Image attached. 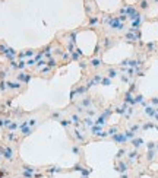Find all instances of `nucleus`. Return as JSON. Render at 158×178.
<instances>
[{"instance_id": "nucleus-1", "label": "nucleus", "mask_w": 158, "mask_h": 178, "mask_svg": "<svg viewBox=\"0 0 158 178\" xmlns=\"http://www.w3.org/2000/svg\"><path fill=\"white\" fill-rule=\"evenodd\" d=\"M2 153H3L4 159L13 161V149H12V148H4L3 150H2Z\"/></svg>"}, {"instance_id": "nucleus-2", "label": "nucleus", "mask_w": 158, "mask_h": 178, "mask_svg": "<svg viewBox=\"0 0 158 178\" xmlns=\"http://www.w3.org/2000/svg\"><path fill=\"white\" fill-rule=\"evenodd\" d=\"M127 168H129V165L126 162H121V161L116 165V171H119L120 174H126V172H127Z\"/></svg>"}, {"instance_id": "nucleus-3", "label": "nucleus", "mask_w": 158, "mask_h": 178, "mask_svg": "<svg viewBox=\"0 0 158 178\" xmlns=\"http://www.w3.org/2000/svg\"><path fill=\"white\" fill-rule=\"evenodd\" d=\"M24 171H25V172H31V174H35L37 171H40V168L30 167V165H24Z\"/></svg>"}, {"instance_id": "nucleus-4", "label": "nucleus", "mask_w": 158, "mask_h": 178, "mask_svg": "<svg viewBox=\"0 0 158 178\" xmlns=\"http://www.w3.org/2000/svg\"><path fill=\"white\" fill-rule=\"evenodd\" d=\"M91 66L94 67V69H98L100 66H101V60H98V59H94L91 61Z\"/></svg>"}, {"instance_id": "nucleus-5", "label": "nucleus", "mask_w": 158, "mask_h": 178, "mask_svg": "<svg viewBox=\"0 0 158 178\" xmlns=\"http://www.w3.org/2000/svg\"><path fill=\"white\" fill-rule=\"evenodd\" d=\"M47 172H48V174H53V172H62V169L57 168V167H51V168H48V169H47Z\"/></svg>"}, {"instance_id": "nucleus-6", "label": "nucleus", "mask_w": 158, "mask_h": 178, "mask_svg": "<svg viewBox=\"0 0 158 178\" xmlns=\"http://www.w3.org/2000/svg\"><path fill=\"white\" fill-rule=\"evenodd\" d=\"M75 133H76V134H75V136H76V139H78V140H79V142H84V140H85L84 134H82L81 131H78V130H76V131H75Z\"/></svg>"}, {"instance_id": "nucleus-7", "label": "nucleus", "mask_w": 158, "mask_h": 178, "mask_svg": "<svg viewBox=\"0 0 158 178\" xmlns=\"http://www.w3.org/2000/svg\"><path fill=\"white\" fill-rule=\"evenodd\" d=\"M145 112H147V114L149 115V117H154V115H155V111H154V108H151V107H148L147 110H145Z\"/></svg>"}, {"instance_id": "nucleus-8", "label": "nucleus", "mask_w": 158, "mask_h": 178, "mask_svg": "<svg viewBox=\"0 0 158 178\" xmlns=\"http://www.w3.org/2000/svg\"><path fill=\"white\" fill-rule=\"evenodd\" d=\"M107 74H108V78H116V76H117V72L113 70V69H110V70L107 72Z\"/></svg>"}, {"instance_id": "nucleus-9", "label": "nucleus", "mask_w": 158, "mask_h": 178, "mask_svg": "<svg viewBox=\"0 0 158 178\" xmlns=\"http://www.w3.org/2000/svg\"><path fill=\"white\" fill-rule=\"evenodd\" d=\"M142 143H143V142L141 140V139H136V140H133V146H135V148H139Z\"/></svg>"}, {"instance_id": "nucleus-10", "label": "nucleus", "mask_w": 158, "mask_h": 178, "mask_svg": "<svg viewBox=\"0 0 158 178\" xmlns=\"http://www.w3.org/2000/svg\"><path fill=\"white\" fill-rule=\"evenodd\" d=\"M22 177H24V178H34V174H31V172H25V171H24V172H22Z\"/></svg>"}, {"instance_id": "nucleus-11", "label": "nucleus", "mask_w": 158, "mask_h": 178, "mask_svg": "<svg viewBox=\"0 0 158 178\" xmlns=\"http://www.w3.org/2000/svg\"><path fill=\"white\" fill-rule=\"evenodd\" d=\"M73 171H81V172H82V171H84V168H82L81 163H78V165H75V167H73Z\"/></svg>"}, {"instance_id": "nucleus-12", "label": "nucleus", "mask_w": 158, "mask_h": 178, "mask_svg": "<svg viewBox=\"0 0 158 178\" xmlns=\"http://www.w3.org/2000/svg\"><path fill=\"white\" fill-rule=\"evenodd\" d=\"M136 158V152H132V153H129V161H133Z\"/></svg>"}, {"instance_id": "nucleus-13", "label": "nucleus", "mask_w": 158, "mask_h": 178, "mask_svg": "<svg viewBox=\"0 0 158 178\" xmlns=\"http://www.w3.org/2000/svg\"><path fill=\"white\" fill-rule=\"evenodd\" d=\"M85 124H86V126H92L94 123H92V120H91V118H85Z\"/></svg>"}, {"instance_id": "nucleus-14", "label": "nucleus", "mask_w": 158, "mask_h": 178, "mask_svg": "<svg viewBox=\"0 0 158 178\" xmlns=\"http://www.w3.org/2000/svg\"><path fill=\"white\" fill-rule=\"evenodd\" d=\"M116 131H117V127H113V129L108 130V134H116Z\"/></svg>"}, {"instance_id": "nucleus-15", "label": "nucleus", "mask_w": 158, "mask_h": 178, "mask_svg": "<svg viewBox=\"0 0 158 178\" xmlns=\"http://www.w3.org/2000/svg\"><path fill=\"white\" fill-rule=\"evenodd\" d=\"M72 150H73V153H76V155H78V153H79V152H81V150H79V148H78L76 145H75L73 148H72Z\"/></svg>"}, {"instance_id": "nucleus-16", "label": "nucleus", "mask_w": 158, "mask_h": 178, "mask_svg": "<svg viewBox=\"0 0 158 178\" xmlns=\"http://www.w3.org/2000/svg\"><path fill=\"white\" fill-rule=\"evenodd\" d=\"M25 56H28V57H31V56H34V51L32 50H28V51L25 53Z\"/></svg>"}, {"instance_id": "nucleus-17", "label": "nucleus", "mask_w": 158, "mask_h": 178, "mask_svg": "<svg viewBox=\"0 0 158 178\" xmlns=\"http://www.w3.org/2000/svg\"><path fill=\"white\" fill-rule=\"evenodd\" d=\"M103 85H110V79H103Z\"/></svg>"}, {"instance_id": "nucleus-18", "label": "nucleus", "mask_w": 158, "mask_h": 178, "mask_svg": "<svg viewBox=\"0 0 158 178\" xmlns=\"http://www.w3.org/2000/svg\"><path fill=\"white\" fill-rule=\"evenodd\" d=\"M123 153H125V150H120V152L117 153V158H119V159H120V158H121V155H123Z\"/></svg>"}, {"instance_id": "nucleus-19", "label": "nucleus", "mask_w": 158, "mask_h": 178, "mask_svg": "<svg viewBox=\"0 0 158 178\" xmlns=\"http://www.w3.org/2000/svg\"><path fill=\"white\" fill-rule=\"evenodd\" d=\"M34 63H35V61H34V60H28V63H26V64H28V66H32Z\"/></svg>"}, {"instance_id": "nucleus-20", "label": "nucleus", "mask_w": 158, "mask_h": 178, "mask_svg": "<svg viewBox=\"0 0 158 178\" xmlns=\"http://www.w3.org/2000/svg\"><path fill=\"white\" fill-rule=\"evenodd\" d=\"M148 149H154V143H148Z\"/></svg>"}, {"instance_id": "nucleus-21", "label": "nucleus", "mask_w": 158, "mask_h": 178, "mask_svg": "<svg viewBox=\"0 0 158 178\" xmlns=\"http://www.w3.org/2000/svg\"><path fill=\"white\" fill-rule=\"evenodd\" d=\"M120 178H129V175H127V174H121Z\"/></svg>"}, {"instance_id": "nucleus-22", "label": "nucleus", "mask_w": 158, "mask_h": 178, "mask_svg": "<svg viewBox=\"0 0 158 178\" xmlns=\"http://www.w3.org/2000/svg\"><path fill=\"white\" fill-rule=\"evenodd\" d=\"M152 104H158V98H154V99H152Z\"/></svg>"}, {"instance_id": "nucleus-23", "label": "nucleus", "mask_w": 158, "mask_h": 178, "mask_svg": "<svg viewBox=\"0 0 158 178\" xmlns=\"http://www.w3.org/2000/svg\"><path fill=\"white\" fill-rule=\"evenodd\" d=\"M81 178H88V175H82V177Z\"/></svg>"}]
</instances>
